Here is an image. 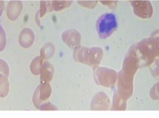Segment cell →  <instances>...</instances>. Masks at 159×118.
I'll use <instances>...</instances> for the list:
<instances>
[{
    "mask_svg": "<svg viewBox=\"0 0 159 118\" xmlns=\"http://www.w3.org/2000/svg\"><path fill=\"white\" fill-rule=\"evenodd\" d=\"M7 74L0 73V97L7 96L9 91V83L8 81Z\"/></svg>",
    "mask_w": 159,
    "mask_h": 118,
    "instance_id": "cell-4",
    "label": "cell"
},
{
    "mask_svg": "<svg viewBox=\"0 0 159 118\" xmlns=\"http://www.w3.org/2000/svg\"><path fill=\"white\" fill-rule=\"evenodd\" d=\"M22 10V4L21 2L13 1L8 3L7 8L8 18L11 20H16L18 18Z\"/></svg>",
    "mask_w": 159,
    "mask_h": 118,
    "instance_id": "cell-2",
    "label": "cell"
},
{
    "mask_svg": "<svg viewBox=\"0 0 159 118\" xmlns=\"http://www.w3.org/2000/svg\"><path fill=\"white\" fill-rule=\"evenodd\" d=\"M0 73H4L7 75L9 74V68L7 63L1 58H0Z\"/></svg>",
    "mask_w": 159,
    "mask_h": 118,
    "instance_id": "cell-8",
    "label": "cell"
},
{
    "mask_svg": "<svg viewBox=\"0 0 159 118\" xmlns=\"http://www.w3.org/2000/svg\"><path fill=\"white\" fill-rule=\"evenodd\" d=\"M117 27V20L114 14L106 13L98 18L96 28L101 38H107Z\"/></svg>",
    "mask_w": 159,
    "mask_h": 118,
    "instance_id": "cell-1",
    "label": "cell"
},
{
    "mask_svg": "<svg viewBox=\"0 0 159 118\" xmlns=\"http://www.w3.org/2000/svg\"><path fill=\"white\" fill-rule=\"evenodd\" d=\"M34 40V33L32 29L26 28L20 33L19 43L22 47L25 48L30 47L33 44Z\"/></svg>",
    "mask_w": 159,
    "mask_h": 118,
    "instance_id": "cell-3",
    "label": "cell"
},
{
    "mask_svg": "<svg viewBox=\"0 0 159 118\" xmlns=\"http://www.w3.org/2000/svg\"><path fill=\"white\" fill-rule=\"evenodd\" d=\"M39 91L40 101H44L48 99L50 94V88L48 84L43 83L41 86L39 87Z\"/></svg>",
    "mask_w": 159,
    "mask_h": 118,
    "instance_id": "cell-5",
    "label": "cell"
},
{
    "mask_svg": "<svg viewBox=\"0 0 159 118\" xmlns=\"http://www.w3.org/2000/svg\"><path fill=\"white\" fill-rule=\"evenodd\" d=\"M40 70H41V59L39 57H36L31 65V71L34 74L37 75L39 74Z\"/></svg>",
    "mask_w": 159,
    "mask_h": 118,
    "instance_id": "cell-6",
    "label": "cell"
},
{
    "mask_svg": "<svg viewBox=\"0 0 159 118\" xmlns=\"http://www.w3.org/2000/svg\"><path fill=\"white\" fill-rule=\"evenodd\" d=\"M7 44V34L1 25H0V52L4 51Z\"/></svg>",
    "mask_w": 159,
    "mask_h": 118,
    "instance_id": "cell-7",
    "label": "cell"
},
{
    "mask_svg": "<svg viewBox=\"0 0 159 118\" xmlns=\"http://www.w3.org/2000/svg\"><path fill=\"white\" fill-rule=\"evenodd\" d=\"M4 3L3 1H0V16L2 15V14L4 11Z\"/></svg>",
    "mask_w": 159,
    "mask_h": 118,
    "instance_id": "cell-9",
    "label": "cell"
}]
</instances>
